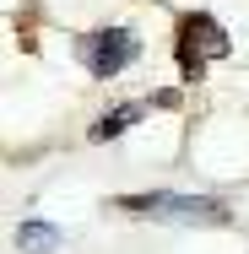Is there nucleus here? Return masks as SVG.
Returning <instances> with one entry per match:
<instances>
[{
  "instance_id": "nucleus-1",
  "label": "nucleus",
  "mask_w": 249,
  "mask_h": 254,
  "mask_svg": "<svg viewBox=\"0 0 249 254\" xmlns=\"http://www.w3.org/2000/svg\"><path fill=\"white\" fill-rule=\"evenodd\" d=\"M114 211L136 216V222H179V227H222L228 205L211 195H173V190H152V195H119Z\"/></svg>"
},
{
  "instance_id": "nucleus-2",
  "label": "nucleus",
  "mask_w": 249,
  "mask_h": 254,
  "mask_svg": "<svg viewBox=\"0 0 249 254\" xmlns=\"http://www.w3.org/2000/svg\"><path fill=\"white\" fill-rule=\"evenodd\" d=\"M228 54H233V38L222 33L217 16H206V11H184L179 16V27H173V60H179V76L184 81H200L206 65L211 60H228Z\"/></svg>"
},
{
  "instance_id": "nucleus-3",
  "label": "nucleus",
  "mask_w": 249,
  "mask_h": 254,
  "mask_svg": "<svg viewBox=\"0 0 249 254\" xmlns=\"http://www.w3.org/2000/svg\"><path fill=\"white\" fill-rule=\"evenodd\" d=\"M76 54H82V65H87L98 81H108V76H119V70L141 54V44H136L130 27H98V33H87V38L76 44Z\"/></svg>"
},
{
  "instance_id": "nucleus-4",
  "label": "nucleus",
  "mask_w": 249,
  "mask_h": 254,
  "mask_svg": "<svg viewBox=\"0 0 249 254\" xmlns=\"http://www.w3.org/2000/svg\"><path fill=\"white\" fill-rule=\"evenodd\" d=\"M141 114H147V103H119V108H108L98 125H92V141H114V135H125Z\"/></svg>"
},
{
  "instance_id": "nucleus-5",
  "label": "nucleus",
  "mask_w": 249,
  "mask_h": 254,
  "mask_svg": "<svg viewBox=\"0 0 249 254\" xmlns=\"http://www.w3.org/2000/svg\"><path fill=\"white\" fill-rule=\"evenodd\" d=\"M16 249L22 254H54L60 249V227H49V222H22L16 227Z\"/></svg>"
}]
</instances>
